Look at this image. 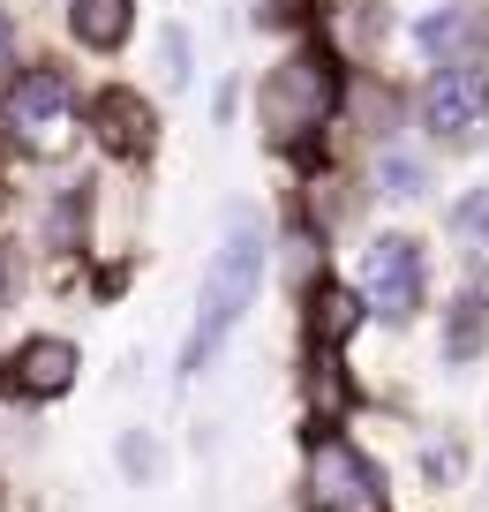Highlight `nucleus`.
I'll use <instances>...</instances> for the list:
<instances>
[{"label": "nucleus", "instance_id": "nucleus-1", "mask_svg": "<svg viewBox=\"0 0 489 512\" xmlns=\"http://www.w3.org/2000/svg\"><path fill=\"white\" fill-rule=\"evenodd\" d=\"M256 287H264V226L241 211L234 226H226L219 256H211V272H204V294H196V332L189 347H181V377H196V369L211 362V354L226 347V332H234L241 317H249Z\"/></svg>", "mask_w": 489, "mask_h": 512}, {"label": "nucleus", "instance_id": "nucleus-2", "mask_svg": "<svg viewBox=\"0 0 489 512\" xmlns=\"http://www.w3.org/2000/svg\"><path fill=\"white\" fill-rule=\"evenodd\" d=\"M264 128L279 136V144H294V136H316V128L339 113V61L332 53H316V46H301V53H286L279 68L264 76Z\"/></svg>", "mask_w": 489, "mask_h": 512}, {"label": "nucleus", "instance_id": "nucleus-3", "mask_svg": "<svg viewBox=\"0 0 489 512\" xmlns=\"http://www.w3.org/2000/svg\"><path fill=\"white\" fill-rule=\"evenodd\" d=\"M0 128H8L23 151H61L68 128H76V83H68V68L61 61L23 68V76L8 83V98H0Z\"/></svg>", "mask_w": 489, "mask_h": 512}, {"label": "nucleus", "instance_id": "nucleus-4", "mask_svg": "<svg viewBox=\"0 0 489 512\" xmlns=\"http://www.w3.org/2000/svg\"><path fill=\"white\" fill-rule=\"evenodd\" d=\"M422 128L437 136V144L467 151L489 136V68L474 61H437V76L422 83Z\"/></svg>", "mask_w": 489, "mask_h": 512}, {"label": "nucleus", "instance_id": "nucleus-5", "mask_svg": "<svg viewBox=\"0 0 489 512\" xmlns=\"http://www.w3.org/2000/svg\"><path fill=\"white\" fill-rule=\"evenodd\" d=\"M309 505L316 512H384V482L347 437H316L309 445Z\"/></svg>", "mask_w": 489, "mask_h": 512}, {"label": "nucleus", "instance_id": "nucleus-6", "mask_svg": "<svg viewBox=\"0 0 489 512\" xmlns=\"http://www.w3.org/2000/svg\"><path fill=\"white\" fill-rule=\"evenodd\" d=\"M362 287H369V302H377V317L407 324L414 309H422V249H414L407 234L369 241V256H362Z\"/></svg>", "mask_w": 489, "mask_h": 512}, {"label": "nucleus", "instance_id": "nucleus-7", "mask_svg": "<svg viewBox=\"0 0 489 512\" xmlns=\"http://www.w3.org/2000/svg\"><path fill=\"white\" fill-rule=\"evenodd\" d=\"M91 136L113 151V159H136V151H151L158 113L143 106L136 91H98V98H91Z\"/></svg>", "mask_w": 489, "mask_h": 512}, {"label": "nucleus", "instance_id": "nucleus-8", "mask_svg": "<svg viewBox=\"0 0 489 512\" xmlns=\"http://www.w3.org/2000/svg\"><path fill=\"white\" fill-rule=\"evenodd\" d=\"M8 384H16L23 400H53V392H68V384H76V347H68V339H31V347L8 362Z\"/></svg>", "mask_w": 489, "mask_h": 512}, {"label": "nucleus", "instance_id": "nucleus-9", "mask_svg": "<svg viewBox=\"0 0 489 512\" xmlns=\"http://www.w3.org/2000/svg\"><path fill=\"white\" fill-rule=\"evenodd\" d=\"M68 31H76V46L113 53L136 31V8H128V0H68Z\"/></svg>", "mask_w": 489, "mask_h": 512}, {"label": "nucleus", "instance_id": "nucleus-10", "mask_svg": "<svg viewBox=\"0 0 489 512\" xmlns=\"http://www.w3.org/2000/svg\"><path fill=\"white\" fill-rule=\"evenodd\" d=\"M414 38H422V53H437V61H467V46H474V16H467V8H444V16H429Z\"/></svg>", "mask_w": 489, "mask_h": 512}, {"label": "nucleus", "instance_id": "nucleus-11", "mask_svg": "<svg viewBox=\"0 0 489 512\" xmlns=\"http://www.w3.org/2000/svg\"><path fill=\"white\" fill-rule=\"evenodd\" d=\"M482 339H489V302H482V294H459L452 332H444V354H452V362H467V354L482 347Z\"/></svg>", "mask_w": 489, "mask_h": 512}, {"label": "nucleus", "instance_id": "nucleus-12", "mask_svg": "<svg viewBox=\"0 0 489 512\" xmlns=\"http://www.w3.org/2000/svg\"><path fill=\"white\" fill-rule=\"evenodd\" d=\"M354 317H362V309H354V294L347 287H316V347H339V339L354 332Z\"/></svg>", "mask_w": 489, "mask_h": 512}, {"label": "nucleus", "instance_id": "nucleus-13", "mask_svg": "<svg viewBox=\"0 0 489 512\" xmlns=\"http://www.w3.org/2000/svg\"><path fill=\"white\" fill-rule=\"evenodd\" d=\"M422 159H407V151H392V159H384V196H422Z\"/></svg>", "mask_w": 489, "mask_h": 512}, {"label": "nucleus", "instance_id": "nucleus-14", "mask_svg": "<svg viewBox=\"0 0 489 512\" xmlns=\"http://www.w3.org/2000/svg\"><path fill=\"white\" fill-rule=\"evenodd\" d=\"M166 76H189V38H181V31H166Z\"/></svg>", "mask_w": 489, "mask_h": 512}, {"label": "nucleus", "instance_id": "nucleus-15", "mask_svg": "<svg viewBox=\"0 0 489 512\" xmlns=\"http://www.w3.org/2000/svg\"><path fill=\"white\" fill-rule=\"evenodd\" d=\"M8 53H16V23H8V8H0V68H8Z\"/></svg>", "mask_w": 489, "mask_h": 512}, {"label": "nucleus", "instance_id": "nucleus-16", "mask_svg": "<svg viewBox=\"0 0 489 512\" xmlns=\"http://www.w3.org/2000/svg\"><path fill=\"white\" fill-rule=\"evenodd\" d=\"M0 302H8V256H0Z\"/></svg>", "mask_w": 489, "mask_h": 512}]
</instances>
